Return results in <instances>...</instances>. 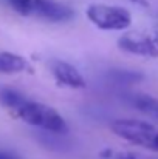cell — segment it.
Here are the masks:
<instances>
[{"mask_svg": "<svg viewBox=\"0 0 158 159\" xmlns=\"http://www.w3.org/2000/svg\"><path fill=\"white\" fill-rule=\"evenodd\" d=\"M0 104L12 111L23 122L37 127L47 133L67 134L68 125L65 119L50 105L28 99L25 94L12 88H0Z\"/></svg>", "mask_w": 158, "mask_h": 159, "instance_id": "1", "label": "cell"}, {"mask_svg": "<svg viewBox=\"0 0 158 159\" xmlns=\"http://www.w3.org/2000/svg\"><path fill=\"white\" fill-rule=\"evenodd\" d=\"M112 131L135 145L147 148L151 152H158V128L152 124L136 119H116L110 124Z\"/></svg>", "mask_w": 158, "mask_h": 159, "instance_id": "2", "label": "cell"}, {"mask_svg": "<svg viewBox=\"0 0 158 159\" xmlns=\"http://www.w3.org/2000/svg\"><path fill=\"white\" fill-rule=\"evenodd\" d=\"M87 17L95 26L104 31H122L132 23V14L126 8L115 5L93 3L87 8Z\"/></svg>", "mask_w": 158, "mask_h": 159, "instance_id": "3", "label": "cell"}, {"mask_svg": "<svg viewBox=\"0 0 158 159\" xmlns=\"http://www.w3.org/2000/svg\"><path fill=\"white\" fill-rule=\"evenodd\" d=\"M48 68H50V73L53 74L54 80L60 87L79 90V88H85V85H87L85 79L82 77L79 70L76 66L70 65L68 62H64L59 59H51L48 62Z\"/></svg>", "mask_w": 158, "mask_h": 159, "instance_id": "4", "label": "cell"}, {"mask_svg": "<svg viewBox=\"0 0 158 159\" xmlns=\"http://www.w3.org/2000/svg\"><path fill=\"white\" fill-rule=\"evenodd\" d=\"M118 47L130 54L158 57V28L152 36L135 37L132 34H126L118 39Z\"/></svg>", "mask_w": 158, "mask_h": 159, "instance_id": "5", "label": "cell"}, {"mask_svg": "<svg viewBox=\"0 0 158 159\" xmlns=\"http://www.w3.org/2000/svg\"><path fill=\"white\" fill-rule=\"evenodd\" d=\"M33 16L44 19L47 22L59 23V22H68L74 17V11L56 0H34L33 5Z\"/></svg>", "mask_w": 158, "mask_h": 159, "instance_id": "6", "label": "cell"}, {"mask_svg": "<svg viewBox=\"0 0 158 159\" xmlns=\"http://www.w3.org/2000/svg\"><path fill=\"white\" fill-rule=\"evenodd\" d=\"M26 70H31V66L25 57L8 51L0 53V73L16 74V73H23Z\"/></svg>", "mask_w": 158, "mask_h": 159, "instance_id": "7", "label": "cell"}, {"mask_svg": "<svg viewBox=\"0 0 158 159\" xmlns=\"http://www.w3.org/2000/svg\"><path fill=\"white\" fill-rule=\"evenodd\" d=\"M132 104L133 107L146 114L147 117L154 119L158 122V99L149 94H133L132 96Z\"/></svg>", "mask_w": 158, "mask_h": 159, "instance_id": "8", "label": "cell"}, {"mask_svg": "<svg viewBox=\"0 0 158 159\" xmlns=\"http://www.w3.org/2000/svg\"><path fill=\"white\" fill-rule=\"evenodd\" d=\"M6 3L20 16H33L34 0H6Z\"/></svg>", "mask_w": 158, "mask_h": 159, "instance_id": "9", "label": "cell"}, {"mask_svg": "<svg viewBox=\"0 0 158 159\" xmlns=\"http://www.w3.org/2000/svg\"><path fill=\"white\" fill-rule=\"evenodd\" d=\"M0 159H19V156H16L8 150H0Z\"/></svg>", "mask_w": 158, "mask_h": 159, "instance_id": "10", "label": "cell"}, {"mask_svg": "<svg viewBox=\"0 0 158 159\" xmlns=\"http://www.w3.org/2000/svg\"><path fill=\"white\" fill-rule=\"evenodd\" d=\"M130 2H133V3H136V5H141V6H149V2L147 0H130Z\"/></svg>", "mask_w": 158, "mask_h": 159, "instance_id": "11", "label": "cell"}]
</instances>
